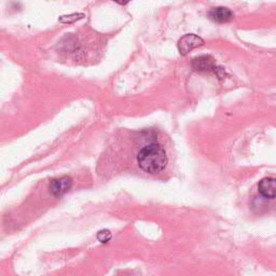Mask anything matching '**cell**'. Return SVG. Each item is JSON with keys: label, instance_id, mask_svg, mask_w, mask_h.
<instances>
[{"label": "cell", "instance_id": "6da1fadb", "mask_svg": "<svg viewBox=\"0 0 276 276\" xmlns=\"http://www.w3.org/2000/svg\"><path fill=\"white\" fill-rule=\"evenodd\" d=\"M137 162L141 169L148 174H159L165 170L169 163L164 148L152 143L138 152Z\"/></svg>", "mask_w": 276, "mask_h": 276}, {"label": "cell", "instance_id": "7a4b0ae2", "mask_svg": "<svg viewBox=\"0 0 276 276\" xmlns=\"http://www.w3.org/2000/svg\"><path fill=\"white\" fill-rule=\"evenodd\" d=\"M204 43L205 41L201 37L193 35V34H189V35H185L183 37L179 39L177 47H178V51L180 52V54L186 55L189 52H191L192 50H194V49L204 45Z\"/></svg>", "mask_w": 276, "mask_h": 276}, {"label": "cell", "instance_id": "3957f363", "mask_svg": "<svg viewBox=\"0 0 276 276\" xmlns=\"http://www.w3.org/2000/svg\"><path fill=\"white\" fill-rule=\"evenodd\" d=\"M73 187V179L69 176H63L55 178L50 183V192L55 198H61L65 195Z\"/></svg>", "mask_w": 276, "mask_h": 276}, {"label": "cell", "instance_id": "277c9868", "mask_svg": "<svg viewBox=\"0 0 276 276\" xmlns=\"http://www.w3.org/2000/svg\"><path fill=\"white\" fill-rule=\"evenodd\" d=\"M192 67L198 72H211L216 71V63L213 56L201 55L193 58Z\"/></svg>", "mask_w": 276, "mask_h": 276}, {"label": "cell", "instance_id": "5b68a950", "mask_svg": "<svg viewBox=\"0 0 276 276\" xmlns=\"http://www.w3.org/2000/svg\"><path fill=\"white\" fill-rule=\"evenodd\" d=\"M210 17L217 23H228L233 18L234 14L229 8L217 7L213 8L209 12Z\"/></svg>", "mask_w": 276, "mask_h": 276}, {"label": "cell", "instance_id": "8992f818", "mask_svg": "<svg viewBox=\"0 0 276 276\" xmlns=\"http://www.w3.org/2000/svg\"><path fill=\"white\" fill-rule=\"evenodd\" d=\"M258 192L263 196L264 199H269V200L275 199V194H276L275 179L272 178V177H267V178H264L261 181H259Z\"/></svg>", "mask_w": 276, "mask_h": 276}, {"label": "cell", "instance_id": "52a82bcc", "mask_svg": "<svg viewBox=\"0 0 276 276\" xmlns=\"http://www.w3.org/2000/svg\"><path fill=\"white\" fill-rule=\"evenodd\" d=\"M84 16V14H79V13H75V14H72V15H67V16H62L60 18V22L62 23H74L76 21H78V19H80Z\"/></svg>", "mask_w": 276, "mask_h": 276}, {"label": "cell", "instance_id": "ba28073f", "mask_svg": "<svg viewBox=\"0 0 276 276\" xmlns=\"http://www.w3.org/2000/svg\"><path fill=\"white\" fill-rule=\"evenodd\" d=\"M97 240L101 243H108L111 240V233L109 230H102L97 233Z\"/></svg>", "mask_w": 276, "mask_h": 276}]
</instances>
